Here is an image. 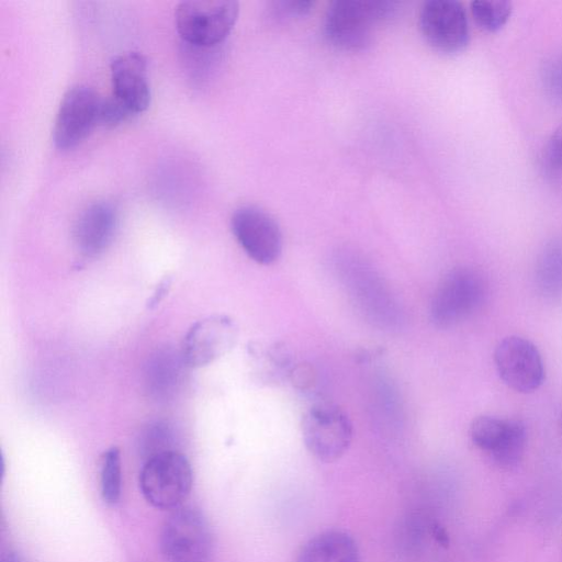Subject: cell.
<instances>
[{"label": "cell", "instance_id": "obj_1", "mask_svg": "<svg viewBox=\"0 0 562 562\" xmlns=\"http://www.w3.org/2000/svg\"><path fill=\"white\" fill-rule=\"evenodd\" d=\"M335 271L348 297L367 322L383 330L402 326L403 308L370 262L358 255L344 252L335 258Z\"/></svg>", "mask_w": 562, "mask_h": 562}, {"label": "cell", "instance_id": "obj_2", "mask_svg": "<svg viewBox=\"0 0 562 562\" xmlns=\"http://www.w3.org/2000/svg\"><path fill=\"white\" fill-rule=\"evenodd\" d=\"M394 1L339 0L333 2L325 15L324 31L328 41L342 50L368 48L376 25L394 15Z\"/></svg>", "mask_w": 562, "mask_h": 562}, {"label": "cell", "instance_id": "obj_3", "mask_svg": "<svg viewBox=\"0 0 562 562\" xmlns=\"http://www.w3.org/2000/svg\"><path fill=\"white\" fill-rule=\"evenodd\" d=\"M159 546L167 562H211L215 549L207 518L191 506L171 512L162 525Z\"/></svg>", "mask_w": 562, "mask_h": 562}, {"label": "cell", "instance_id": "obj_4", "mask_svg": "<svg viewBox=\"0 0 562 562\" xmlns=\"http://www.w3.org/2000/svg\"><path fill=\"white\" fill-rule=\"evenodd\" d=\"M193 484V472L187 457L169 451L149 458L139 473V488L154 507L175 510L182 506Z\"/></svg>", "mask_w": 562, "mask_h": 562}, {"label": "cell", "instance_id": "obj_5", "mask_svg": "<svg viewBox=\"0 0 562 562\" xmlns=\"http://www.w3.org/2000/svg\"><path fill=\"white\" fill-rule=\"evenodd\" d=\"M238 12L236 1H182L175 12L177 31L187 45L217 47L234 27Z\"/></svg>", "mask_w": 562, "mask_h": 562}, {"label": "cell", "instance_id": "obj_6", "mask_svg": "<svg viewBox=\"0 0 562 562\" xmlns=\"http://www.w3.org/2000/svg\"><path fill=\"white\" fill-rule=\"evenodd\" d=\"M486 284L474 269L462 267L449 271L436 288L429 307L434 325L449 328L470 317L483 303Z\"/></svg>", "mask_w": 562, "mask_h": 562}, {"label": "cell", "instance_id": "obj_7", "mask_svg": "<svg viewBox=\"0 0 562 562\" xmlns=\"http://www.w3.org/2000/svg\"><path fill=\"white\" fill-rule=\"evenodd\" d=\"M301 429L310 453L327 463L337 461L347 452L353 436L348 414L329 402L312 405L302 418Z\"/></svg>", "mask_w": 562, "mask_h": 562}, {"label": "cell", "instance_id": "obj_8", "mask_svg": "<svg viewBox=\"0 0 562 562\" xmlns=\"http://www.w3.org/2000/svg\"><path fill=\"white\" fill-rule=\"evenodd\" d=\"M419 29L427 44L442 54L460 53L470 42L467 11L456 0L426 1L419 12Z\"/></svg>", "mask_w": 562, "mask_h": 562}, {"label": "cell", "instance_id": "obj_9", "mask_svg": "<svg viewBox=\"0 0 562 562\" xmlns=\"http://www.w3.org/2000/svg\"><path fill=\"white\" fill-rule=\"evenodd\" d=\"M231 227L239 246L257 263L268 266L279 259L283 247L281 228L261 207H238L232 215Z\"/></svg>", "mask_w": 562, "mask_h": 562}, {"label": "cell", "instance_id": "obj_10", "mask_svg": "<svg viewBox=\"0 0 562 562\" xmlns=\"http://www.w3.org/2000/svg\"><path fill=\"white\" fill-rule=\"evenodd\" d=\"M100 100L92 88L82 85L64 94L53 128V140L58 149L75 148L98 125Z\"/></svg>", "mask_w": 562, "mask_h": 562}, {"label": "cell", "instance_id": "obj_11", "mask_svg": "<svg viewBox=\"0 0 562 562\" xmlns=\"http://www.w3.org/2000/svg\"><path fill=\"white\" fill-rule=\"evenodd\" d=\"M494 363L499 378L510 389L529 393L544 380V366L538 348L520 336L502 339L494 351Z\"/></svg>", "mask_w": 562, "mask_h": 562}, {"label": "cell", "instance_id": "obj_12", "mask_svg": "<svg viewBox=\"0 0 562 562\" xmlns=\"http://www.w3.org/2000/svg\"><path fill=\"white\" fill-rule=\"evenodd\" d=\"M472 442L502 468L516 467L525 451L526 428L522 423L496 416H479L470 425Z\"/></svg>", "mask_w": 562, "mask_h": 562}, {"label": "cell", "instance_id": "obj_13", "mask_svg": "<svg viewBox=\"0 0 562 562\" xmlns=\"http://www.w3.org/2000/svg\"><path fill=\"white\" fill-rule=\"evenodd\" d=\"M238 339V327L227 315H211L187 331L181 353L188 368L207 366L227 353Z\"/></svg>", "mask_w": 562, "mask_h": 562}, {"label": "cell", "instance_id": "obj_14", "mask_svg": "<svg viewBox=\"0 0 562 562\" xmlns=\"http://www.w3.org/2000/svg\"><path fill=\"white\" fill-rule=\"evenodd\" d=\"M110 70L112 94L134 114L145 111L150 103L146 57L139 52L117 55Z\"/></svg>", "mask_w": 562, "mask_h": 562}, {"label": "cell", "instance_id": "obj_15", "mask_svg": "<svg viewBox=\"0 0 562 562\" xmlns=\"http://www.w3.org/2000/svg\"><path fill=\"white\" fill-rule=\"evenodd\" d=\"M117 228V211L108 201L87 205L74 225V241L81 256L93 258L112 243Z\"/></svg>", "mask_w": 562, "mask_h": 562}, {"label": "cell", "instance_id": "obj_16", "mask_svg": "<svg viewBox=\"0 0 562 562\" xmlns=\"http://www.w3.org/2000/svg\"><path fill=\"white\" fill-rule=\"evenodd\" d=\"M188 368L181 350L171 346L156 349L148 358L145 368V386L148 395L157 402L171 400L183 380Z\"/></svg>", "mask_w": 562, "mask_h": 562}, {"label": "cell", "instance_id": "obj_17", "mask_svg": "<svg viewBox=\"0 0 562 562\" xmlns=\"http://www.w3.org/2000/svg\"><path fill=\"white\" fill-rule=\"evenodd\" d=\"M359 548L351 535L339 529L323 531L301 548L295 562H359Z\"/></svg>", "mask_w": 562, "mask_h": 562}, {"label": "cell", "instance_id": "obj_18", "mask_svg": "<svg viewBox=\"0 0 562 562\" xmlns=\"http://www.w3.org/2000/svg\"><path fill=\"white\" fill-rule=\"evenodd\" d=\"M538 292L547 300L562 299V243L551 240L541 249L535 269Z\"/></svg>", "mask_w": 562, "mask_h": 562}, {"label": "cell", "instance_id": "obj_19", "mask_svg": "<svg viewBox=\"0 0 562 562\" xmlns=\"http://www.w3.org/2000/svg\"><path fill=\"white\" fill-rule=\"evenodd\" d=\"M179 435L169 422L157 420L148 424L139 435L138 451L146 461L169 451H179Z\"/></svg>", "mask_w": 562, "mask_h": 562}, {"label": "cell", "instance_id": "obj_20", "mask_svg": "<svg viewBox=\"0 0 562 562\" xmlns=\"http://www.w3.org/2000/svg\"><path fill=\"white\" fill-rule=\"evenodd\" d=\"M100 491L106 504L114 505L122 493V461L119 448L111 447L102 456L100 467Z\"/></svg>", "mask_w": 562, "mask_h": 562}, {"label": "cell", "instance_id": "obj_21", "mask_svg": "<svg viewBox=\"0 0 562 562\" xmlns=\"http://www.w3.org/2000/svg\"><path fill=\"white\" fill-rule=\"evenodd\" d=\"M470 8L475 23L487 32L501 30L513 12L512 2L505 0H475Z\"/></svg>", "mask_w": 562, "mask_h": 562}, {"label": "cell", "instance_id": "obj_22", "mask_svg": "<svg viewBox=\"0 0 562 562\" xmlns=\"http://www.w3.org/2000/svg\"><path fill=\"white\" fill-rule=\"evenodd\" d=\"M541 168L550 178L562 177V126L548 137L541 151Z\"/></svg>", "mask_w": 562, "mask_h": 562}, {"label": "cell", "instance_id": "obj_23", "mask_svg": "<svg viewBox=\"0 0 562 562\" xmlns=\"http://www.w3.org/2000/svg\"><path fill=\"white\" fill-rule=\"evenodd\" d=\"M541 81L548 97L562 104V52L551 55L543 61Z\"/></svg>", "mask_w": 562, "mask_h": 562}, {"label": "cell", "instance_id": "obj_24", "mask_svg": "<svg viewBox=\"0 0 562 562\" xmlns=\"http://www.w3.org/2000/svg\"><path fill=\"white\" fill-rule=\"evenodd\" d=\"M135 115L113 94L101 98L98 112V125L115 127Z\"/></svg>", "mask_w": 562, "mask_h": 562}, {"label": "cell", "instance_id": "obj_25", "mask_svg": "<svg viewBox=\"0 0 562 562\" xmlns=\"http://www.w3.org/2000/svg\"><path fill=\"white\" fill-rule=\"evenodd\" d=\"M278 10L282 14H288L291 16H304L308 14L313 7L314 1L310 0H291V1H281L277 3Z\"/></svg>", "mask_w": 562, "mask_h": 562}, {"label": "cell", "instance_id": "obj_26", "mask_svg": "<svg viewBox=\"0 0 562 562\" xmlns=\"http://www.w3.org/2000/svg\"><path fill=\"white\" fill-rule=\"evenodd\" d=\"M431 532L434 538L440 546L446 548L449 546L450 539L445 527H442L440 524H434L431 527Z\"/></svg>", "mask_w": 562, "mask_h": 562}, {"label": "cell", "instance_id": "obj_27", "mask_svg": "<svg viewBox=\"0 0 562 562\" xmlns=\"http://www.w3.org/2000/svg\"><path fill=\"white\" fill-rule=\"evenodd\" d=\"M1 562H25V561L15 552H8L2 555Z\"/></svg>", "mask_w": 562, "mask_h": 562}]
</instances>
